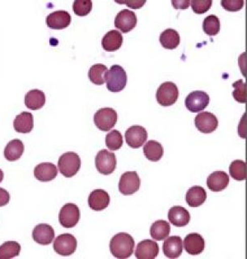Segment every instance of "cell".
<instances>
[{
    "instance_id": "f546056e",
    "label": "cell",
    "mask_w": 247,
    "mask_h": 259,
    "mask_svg": "<svg viewBox=\"0 0 247 259\" xmlns=\"http://www.w3.org/2000/svg\"><path fill=\"white\" fill-rule=\"evenodd\" d=\"M171 226L168 222L159 220L155 222L151 226L150 235L152 239L157 241H161L170 235Z\"/></svg>"
},
{
    "instance_id": "4fadbf2b",
    "label": "cell",
    "mask_w": 247,
    "mask_h": 259,
    "mask_svg": "<svg viewBox=\"0 0 247 259\" xmlns=\"http://www.w3.org/2000/svg\"><path fill=\"white\" fill-rule=\"evenodd\" d=\"M194 123L197 130L203 134H211L217 130L219 126V120L214 114L210 112H202L198 114Z\"/></svg>"
},
{
    "instance_id": "7c38bea8",
    "label": "cell",
    "mask_w": 247,
    "mask_h": 259,
    "mask_svg": "<svg viewBox=\"0 0 247 259\" xmlns=\"http://www.w3.org/2000/svg\"><path fill=\"white\" fill-rule=\"evenodd\" d=\"M148 139V132L145 127L135 125L129 127L126 132V143L134 149L141 147Z\"/></svg>"
},
{
    "instance_id": "603a6c76",
    "label": "cell",
    "mask_w": 247,
    "mask_h": 259,
    "mask_svg": "<svg viewBox=\"0 0 247 259\" xmlns=\"http://www.w3.org/2000/svg\"><path fill=\"white\" fill-rule=\"evenodd\" d=\"M123 44V36L117 30H111L104 35L102 40V48L108 52L116 51Z\"/></svg>"
},
{
    "instance_id": "277c9868",
    "label": "cell",
    "mask_w": 247,
    "mask_h": 259,
    "mask_svg": "<svg viewBox=\"0 0 247 259\" xmlns=\"http://www.w3.org/2000/svg\"><path fill=\"white\" fill-rule=\"evenodd\" d=\"M118 119L116 111L112 108H102L94 114V123L98 130L106 132L115 127Z\"/></svg>"
},
{
    "instance_id": "f35d334b",
    "label": "cell",
    "mask_w": 247,
    "mask_h": 259,
    "mask_svg": "<svg viewBox=\"0 0 247 259\" xmlns=\"http://www.w3.org/2000/svg\"><path fill=\"white\" fill-rule=\"evenodd\" d=\"M244 1L242 0H223L221 1V5L223 9L228 12L240 11L244 6Z\"/></svg>"
},
{
    "instance_id": "4316f807",
    "label": "cell",
    "mask_w": 247,
    "mask_h": 259,
    "mask_svg": "<svg viewBox=\"0 0 247 259\" xmlns=\"http://www.w3.org/2000/svg\"><path fill=\"white\" fill-rule=\"evenodd\" d=\"M159 40L163 48L167 50H175L180 45L181 38L176 30L169 28L161 32Z\"/></svg>"
},
{
    "instance_id": "484cf974",
    "label": "cell",
    "mask_w": 247,
    "mask_h": 259,
    "mask_svg": "<svg viewBox=\"0 0 247 259\" xmlns=\"http://www.w3.org/2000/svg\"><path fill=\"white\" fill-rule=\"evenodd\" d=\"M47 97L42 91L38 89L29 91L25 96V105L31 110H37L42 109L46 104Z\"/></svg>"
},
{
    "instance_id": "ffe728a7",
    "label": "cell",
    "mask_w": 247,
    "mask_h": 259,
    "mask_svg": "<svg viewBox=\"0 0 247 259\" xmlns=\"http://www.w3.org/2000/svg\"><path fill=\"white\" fill-rule=\"evenodd\" d=\"M58 175L57 167L53 163H40L34 169V176L40 182H50Z\"/></svg>"
},
{
    "instance_id": "4dcf8cb0",
    "label": "cell",
    "mask_w": 247,
    "mask_h": 259,
    "mask_svg": "<svg viewBox=\"0 0 247 259\" xmlns=\"http://www.w3.org/2000/svg\"><path fill=\"white\" fill-rule=\"evenodd\" d=\"M108 68L104 64H94L89 71V77L93 84L102 86L106 82V74Z\"/></svg>"
},
{
    "instance_id": "30bf717a",
    "label": "cell",
    "mask_w": 247,
    "mask_h": 259,
    "mask_svg": "<svg viewBox=\"0 0 247 259\" xmlns=\"http://www.w3.org/2000/svg\"><path fill=\"white\" fill-rule=\"evenodd\" d=\"M210 104V96L203 91H195L188 95L185 106L190 112L198 113L204 110Z\"/></svg>"
},
{
    "instance_id": "8d00e7d4",
    "label": "cell",
    "mask_w": 247,
    "mask_h": 259,
    "mask_svg": "<svg viewBox=\"0 0 247 259\" xmlns=\"http://www.w3.org/2000/svg\"><path fill=\"white\" fill-rule=\"evenodd\" d=\"M93 9V2L91 0H75L73 5L74 14L80 17L89 15Z\"/></svg>"
},
{
    "instance_id": "b9f144b4",
    "label": "cell",
    "mask_w": 247,
    "mask_h": 259,
    "mask_svg": "<svg viewBox=\"0 0 247 259\" xmlns=\"http://www.w3.org/2000/svg\"><path fill=\"white\" fill-rule=\"evenodd\" d=\"M175 9H186L190 6V1H172Z\"/></svg>"
},
{
    "instance_id": "1f68e13d",
    "label": "cell",
    "mask_w": 247,
    "mask_h": 259,
    "mask_svg": "<svg viewBox=\"0 0 247 259\" xmlns=\"http://www.w3.org/2000/svg\"><path fill=\"white\" fill-rule=\"evenodd\" d=\"M21 245L18 242H5L0 246V259H10L17 257L20 253Z\"/></svg>"
},
{
    "instance_id": "74e56055",
    "label": "cell",
    "mask_w": 247,
    "mask_h": 259,
    "mask_svg": "<svg viewBox=\"0 0 247 259\" xmlns=\"http://www.w3.org/2000/svg\"><path fill=\"white\" fill-rule=\"evenodd\" d=\"M212 0H193L190 2L193 11L197 14L207 13L212 6Z\"/></svg>"
},
{
    "instance_id": "3957f363",
    "label": "cell",
    "mask_w": 247,
    "mask_h": 259,
    "mask_svg": "<svg viewBox=\"0 0 247 259\" xmlns=\"http://www.w3.org/2000/svg\"><path fill=\"white\" fill-rule=\"evenodd\" d=\"M60 173L66 177L71 178L77 175L81 168V159L75 152H69L60 156L58 162Z\"/></svg>"
},
{
    "instance_id": "5b68a950",
    "label": "cell",
    "mask_w": 247,
    "mask_h": 259,
    "mask_svg": "<svg viewBox=\"0 0 247 259\" xmlns=\"http://www.w3.org/2000/svg\"><path fill=\"white\" fill-rule=\"evenodd\" d=\"M179 90L176 84L166 81L159 87L156 94L157 102L161 106H171L178 100Z\"/></svg>"
},
{
    "instance_id": "5bb4252c",
    "label": "cell",
    "mask_w": 247,
    "mask_h": 259,
    "mask_svg": "<svg viewBox=\"0 0 247 259\" xmlns=\"http://www.w3.org/2000/svg\"><path fill=\"white\" fill-rule=\"evenodd\" d=\"M183 244L185 251L193 256L200 254L205 248L204 239L197 233H191L186 235L184 239Z\"/></svg>"
},
{
    "instance_id": "83f0119b",
    "label": "cell",
    "mask_w": 247,
    "mask_h": 259,
    "mask_svg": "<svg viewBox=\"0 0 247 259\" xmlns=\"http://www.w3.org/2000/svg\"><path fill=\"white\" fill-rule=\"evenodd\" d=\"M24 144L19 139H14L8 143L5 148V157L9 161L19 160L24 152Z\"/></svg>"
},
{
    "instance_id": "e0dca14e",
    "label": "cell",
    "mask_w": 247,
    "mask_h": 259,
    "mask_svg": "<svg viewBox=\"0 0 247 259\" xmlns=\"http://www.w3.org/2000/svg\"><path fill=\"white\" fill-rule=\"evenodd\" d=\"M34 241L42 245H49L53 242L55 231L53 227L47 224H39L34 228L32 232Z\"/></svg>"
},
{
    "instance_id": "52a82bcc",
    "label": "cell",
    "mask_w": 247,
    "mask_h": 259,
    "mask_svg": "<svg viewBox=\"0 0 247 259\" xmlns=\"http://www.w3.org/2000/svg\"><path fill=\"white\" fill-rule=\"evenodd\" d=\"M77 245V239L73 235L63 234L55 239L53 248L58 254L63 257H68L75 252Z\"/></svg>"
},
{
    "instance_id": "f1b7e54d",
    "label": "cell",
    "mask_w": 247,
    "mask_h": 259,
    "mask_svg": "<svg viewBox=\"0 0 247 259\" xmlns=\"http://www.w3.org/2000/svg\"><path fill=\"white\" fill-rule=\"evenodd\" d=\"M144 153L148 160L157 162L163 156V147L157 141H148L144 147Z\"/></svg>"
},
{
    "instance_id": "7402d4cb",
    "label": "cell",
    "mask_w": 247,
    "mask_h": 259,
    "mask_svg": "<svg viewBox=\"0 0 247 259\" xmlns=\"http://www.w3.org/2000/svg\"><path fill=\"white\" fill-rule=\"evenodd\" d=\"M229 185V176L224 171H214L207 179V186L213 192H221Z\"/></svg>"
},
{
    "instance_id": "ac0fdd59",
    "label": "cell",
    "mask_w": 247,
    "mask_h": 259,
    "mask_svg": "<svg viewBox=\"0 0 247 259\" xmlns=\"http://www.w3.org/2000/svg\"><path fill=\"white\" fill-rule=\"evenodd\" d=\"M110 195L103 189H96L90 193L89 205L94 211H102L110 204Z\"/></svg>"
},
{
    "instance_id": "cb8c5ba5",
    "label": "cell",
    "mask_w": 247,
    "mask_h": 259,
    "mask_svg": "<svg viewBox=\"0 0 247 259\" xmlns=\"http://www.w3.org/2000/svg\"><path fill=\"white\" fill-rule=\"evenodd\" d=\"M186 202L190 207H198L203 205L207 199L205 189L201 186H193L186 193Z\"/></svg>"
},
{
    "instance_id": "836d02e7",
    "label": "cell",
    "mask_w": 247,
    "mask_h": 259,
    "mask_svg": "<svg viewBox=\"0 0 247 259\" xmlns=\"http://www.w3.org/2000/svg\"><path fill=\"white\" fill-rule=\"evenodd\" d=\"M203 30L208 35L214 36L220 31V21L216 15H210L204 18Z\"/></svg>"
},
{
    "instance_id": "d4e9b609",
    "label": "cell",
    "mask_w": 247,
    "mask_h": 259,
    "mask_svg": "<svg viewBox=\"0 0 247 259\" xmlns=\"http://www.w3.org/2000/svg\"><path fill=\"white\" fill-rule=\"evenodd\" d=\"M14 127L16 132L20 134H29L33 130V115L31 113L22 112L16 116L14 121Z\"/></svg>"
},
{
    "instance_id": "8fae6325",
    "label": "cell",
    "mask_w": 247,
    "mask_h": 259,
    "mask_svg": "<svg viewBox=\"0 0 247 259\" xmlns=\"http://www.w3.org/2000/svg\"><path fill=\"white\" fill-rule=\"evenodd\" d=\"M137 25V17L134 12L123 9L115 18V27L123 33H128Z\"/></svg>"
},
{
    "instance_id": "9a60e30c",
    "label": "cell",
    "mask_w": 247,
    "mask_h": 259,
    "mask_svg": "<svg viewBox=\"0 0 247 259\" xmlns=\"http://www.w3.org/2000/svg\"><path fill=\"white\" fill-rule=\"evenodd\" d=\"M71 23V16L64 10L53 12L47 18V25L49 28L62 30L69 27Z\"/></svg>"
},
{
    "instance_id": "6da1fadb",
    "label": "cell",
    "mask_w": 247,
    "mask_h": 259,
    "mask_svg": "<svg viewBox=\"0 0 247 259\" xmlns=\"http://www.w3.org/2000/svg\"><path fill=\"white\" fill-rule=\"evenodd\" d=\"M135 245V240L131 235L125 232L119 233L110 239V250L116 258H128L133 254Z\"/></svg>"
},
{
    "instance_id": "e575fe53",
    "label": "cell",
    "mask_w": 247,
    "mask_h": 259,
    "mask_svg": "<svg viewBox=\"0 0 247 259\" xmlns=\"http://www.w3.org/2000/svg\"><path fill=\"white\" fill-rule=\"evenodd\" d=\"M106 145L111 151L120 149L123 146V137L118 130H112L106 136Z\"/></svg>"
},
{
    "instance_id": "60d3db41",
    "label": "cell",
    "mask_w": 247,
    "mask_h": 259,
    "mask_svg": "<svg viewBox=\"0 0 247 259\" xmlns=\"http://www.w3.org/2000/svg\"><path fill=\"white\" fill-rule=\"evenodd\" d=\"M10 201V194L6 189L0 188V206H5Z\"/></svg>"
},
{
    "instance_id": "7bdbcfd3",
    "label": "cell",
    "mask_w": 247,
    "mask_h": 259,
    "mask_svg": "<svg viewBox=\"0 0 247 259\" xmlns=\"http://www.w3.org/2000/svg\"><path fill=\"white\" fill-rule=\"evenodd\" d=\"M4 176H5L4 172H3L2 169H0V183L2 182L3 180H4Z\"/></svg>"
},
{
    "instance_id": "d590c367",
    "label": "cell",
    "mask_w": 247,
    "mask_h": 259,
    "mask_svg": "<svg viewBox=\"0 0 247 259\" xmlns=\"http://www.w3.org/2000/svg\"><path fill=\"white\" fill-rule=\"evenodd\" d=\"M232 87L234 88L233 93H232L234 99L236 100L239 103H246V83L244 82L242 79H240L238 81H235L232 84Z\"/></svg>"
},
{
    "instance_id": "9c48e42d",
    "label": "cell",
    "mask_w": 247,
    "mask_h": 259,
    "mask_svg": "<svg viewBox=\"0 0 247 259\" xmlns=\"http://www.w3.org/2000/svg\"><path fill=\"white\" fill-rule=\"evenodd\" d=\"M141 181L136 171L124 173L119 182V191L123 195H132L139 191Z\"/></svg>"
},
{
    "instance_id": "d6986e66",
    "label": "cell",
    "mask_w": 247,
    "mask_h": 259,
    "mask_svg": "<svg viewBox=\"0 0 247 259\" xmlns=\"http://www.w3.org/2000/svg\"><path fill=\"white\" fill-rule=\"evenodd\" d=\"M164 254L168 258H177L183 252V241L180 236H171L162 246Z\"/></svg>"
},
{
    "instance_id": "ba28073f",
    "label": "cell",
    "mask_w": 247,
    "mask_h": 259,
    "mask_svg": "<svg viewBox=\"0 0 247 259\" xmlns=\"http://www.w3.org/2000/svg\"><path fill=\"white\" fill-rule=\"evenodd\" d=\"M80 215L81 213L77 205L67 203L60 209L59 221L64 228H73L79 222Z\"/></svg>"
},
{
    "instance_id": "2e32d148",
    "label": "cell",
    "mask_w": 247,
    "mask_h": 259,
    "mask_svg": "<svg viewBox=\"0 0 247 259\" xmlns=\"http://www.w3.org/2000/svg\"><path fill=\"white\" fill-rule=\"evenodd\" d=\"M159 253V246L157 242L145 239L139 242L135 250V257L138 259H154Z\"/></svg>"
},
{
    "instance_id": "d6a6232c",
    "label": "cell",
    "mask_w": 247,
    "mask_h": 259,
    "mask_svg": "<svg viewBox=\"0 0 247 259\" xmlns=\"http://www.w3.org/2000/svg\"><path fill=\"white\" fill-rule=\"evenodd\" d=\"M230 176L235 180L242 181L246 179V163L241 160H233L229 167Z\"/></svg>"
},
{
    "instance_id": "7a4b0ae2",
    "label": "cell",
    "mask_w": 247,
    "mask_h": 259,
    "mask_svg": "<svg viewBox=\"0 0 247 259\" xmlns=\"http://www.w3.org/2000/svg\"><path fill=\"white\" fill-rule=\"evenodd\" d=\"M106 88L111 93H119L127 84V74L121 66L113 65L106 74Z\"/></svg>"
},
{
    "instance_id": "8992f818",
    "label": "cell",
    "mask_w": 247,
    "mask_h": 259,
    "mask_svg": "<svg viewBox=\"0 0 247 259\" xmlns=\"http://www.w3.org/2000/svg\"><path fill=\"white\" fill-rule=\"evenodd\" d=\"M95 164L97 171L104 176H109L116 168V156L107 150H101L96 156Z\"/></svg>"
},
{
    "instance_id": "ab89813d",
    "label": "cell",
    "mask_w": 247,
    "mask_h": 259,
    "mask_svg": "<svg viewBox=\"0 0 247 259\" xmlns=\"http://www.w3.org/2000/svg\"><path fill=\"white\" fill-rule=\"evenodd\" d=\"M117 3H119V4H126L129 8L138 9H141V8L145 5L146 1H144V0H143V1H135V0H133V1H119V2Z\"/></svg>"
},
{
    "instance_id": "44dd1931",
    "label": "cell",
    "mask_w": 247,
    "mask_h": 259,
    "mask_svg": "<svg viewBox=\"0 0 247 259\" xmlns=\"http://www.w3.org/2000/svg\"><path fill=\"white\" fill-rule=\"evenodd\" d=\"M168 219L173 226L184 227L190 222V212L183 206H175L168 211Z\"/></svg>"
}]
</instances>
